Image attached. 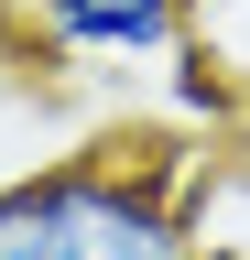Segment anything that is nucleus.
<instances>
[{"label": "nucleus", "instance_id": "7ed1b4c3", "mask_svg": "<svg viewBox=\"0 0 250 260\" xmlns=\"http://www.w3.org/2000/svg\"><path fill=\"white\" fill-rule=\"evenodd\" d=\"M185 44L229 76V98H250V0H185Z\"/></svg>", "mask_w": 250, "mask_h": 260}, {"label": "nucleus", "instance_id": "f257e3e1", "mask_svg": "<svg viewBox=\"0 0 250 260\" xmlns=\"http://www.w3.org/2000/svg\"><path fill=\"white\" fill-rule=\"evenodd\" d=\"M196 152L185 141H87L0 174V260H207Z\"/></svg>", "mask_w": 250, "mask_h": 260}, {"label": "nucleus", "instance_id": "f03ea898", "mask_svg": "<svg viewBox=\"0 0 250 260\" xmlns=\"http://www.w3.org/2000/svg\"><path fill=\"white\" fill-rule=\"evenodd\" d=\"M0 44L54 65H163L185 44V0H0Z\"/></svg>", "mask_w": 250, "mask_h": 260}]
</instances>
